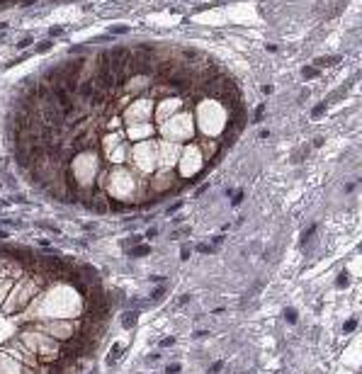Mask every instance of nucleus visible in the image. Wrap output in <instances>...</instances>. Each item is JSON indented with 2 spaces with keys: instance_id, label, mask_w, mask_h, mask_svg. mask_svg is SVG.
<instances>
[{
  "instance_id": "6e6552de",
  "label": "nucleus",
  "mask_w": 362,
  "mask_h": 374,
  "mask_svg": "<svg viewBox=\"0 0 362 374\" xmlns=\"http://www.w3.org/2000/svg\"><path fill=\"white\" fill-rule=\"evenodd\" d=\"M316 73H318V71H316V68H304V75H306V78H314Z\"/></svg>"
},
{
  "instance_id": "9d476101",
  "label": "nucleus",
  "mask_w": 362,
  "mask_h": 374,
  "mask_svg": "<svg viewBox=\"0 0 362 374\" xmlns=\"http://www.w3.org/2000/svg\"><path fill=\"white\" fill-rule=\"evenodd\" d=\"M326 110V105H316V110H314V117H318V114H323Z\"/></svg>"
},
{
  "instance_id": "9b49d317",
  "label": "nucleus",
  "mask_w": 362,
  "mask_h": 374,
  "mask_svg": "<svg viewBox=\"0 0 362 374\" xmlns=\"http://www.w3.org/2000/svg\"><path fill=\"white\" fill-rule=\"evenodd\" d=\"M180 207H182V204H180V202H177V204H173V207H168V214H175V211L180 209Z\"/></svg>"
},
{
  "instance_id": "f257e3e1",
  "label": "nucleus",
  "mask_w": 362,
  "mask_h": 374,
  "mask_svg": "<svg viewBox=\"0 0 362 374\" xmlns=\"http://www.w3.org/2000/svg\"><path fill=\"white\" fill-rule=\"evenodd\" d=\"M149 253H151V248H149V246H141V248H134V250H131V255H136V257L149 255Z\"/></svg>"
},
{
  "instance_id": "39448f33",
  "label": "nucleus",
  "mask_w": 362,
  "mask_h": 374,
  "mask_svg": "<svg viewBox=\"0 0 362 374\" xmlns=\"http://www.w3.org/2000/svg\"><path fill=\"white\" fill-rule=\"evenodd\" d=\"M165 372H168V374H177V372H180V365H168Z\"/></svg>"
},
{
  "instance_id": "1a4fd4ad",
  "label": "nucleus",
  "mask_w": 362,
  "mask_h": 374,
  "mask_svg": "<svg viewBox=\"0 0 362 374\" xmlns=\"http://www.w3.org/2000/svg\"><path fill=\"white\" fill-rule=\"evenodd\" d=\"M355 326H357V321H355V318H353V321H348V323H345V330H348V333H350V330H353Z\"/></svg>"
},
{
  "instance_id": "423d86ee",
  "label": "nucleus",
  "mask_w": 362,
  "mask_h": 374,
  "mask_svg": "<svg viewBox=\"0 0 362 374\" xmlns=\"http://www.w3.org/2000/svg\"><path fill=\"white\" fill-rule=\"evenodd\" d=\"M173 343H175V338L170 335V338H165V340H160V347H170Z\"/></svg>"
},
{
  "instance_id": "f8f14e48",
  "label": "nucleus",
  "mask_w": 362,
  "mask_h": 374,
  "mask_svg": "<svg viewBox=\"0 0 362 374\" xmlns=\"http://www.w3.org/2000/svg\"><path fill=\"white\" fill-rule=\"evenodd\" d=\"M180 257H182V260H187V257H190V248H182V250H180Z\"/></svg>"
},
{
  "instance_id": "ddd939ff",
  "label": "nucleus",
  "mask_w": 362,
  "mask_h": 374,
  "mask_svg": "<svg viewBox=\"0 0 362 374\" xmlns=\"http://www.w3.org/2000/svg\"><path fill=\"white\" fill-rule=\"evenodd\" d=\"M51 34H56V37H58V34H63V29H61V27H51Z\"/></svg>"
},
{
  "instance_id": "f03ea898",
  "label": "nucleus",
  "mask_w": 362,
  "mask_h": 374,
  "mask_svg": "<svg viewBox=\"0 0 362 374\" xmlns=\"http://www.w3.org/2000/svg\"><path fill=\"white\" fill-rule=\"evenodd\" d=\"M134 321H136V316H134V313H124V326H127V328H131V326H134Z\"/></svg>"
},
{
  "instance_id": "0eeeda50",
  "label": "nucleus",
  "mask_w": 362,
  "mask_h": 374,
  "mask_svg": "<svg viewBox=\"0 0 362 374\" xmlns=\"http://www.w3.org/2000/svg\"><path fill=\"white\" fill-rule=\"evenodd\" d=\"M338 287H348V274H340V277H338Z\"/></svg>"
},
{
  "instance_id": "20e7f679",
  "label": "nucleus",
  "mask_w": 362,
  "mask_h": 374,
  "mask_svg": "<svg viewBox=\"0 0 362 374\" xmlns=\"http://www.w3.org/2000/svg\"><path fill=\"white\" fill-rule=\"evenodd\" d=\"M284 316H287V321H289V323H294V321H297V311H294V309H289L287 313H284Z\"/></svg>"
},
{
  "instance_id": "7ed1b4c3",
  "label": "nucleus",
  "mask_w": 362,
  "mask_h": 374,
  "mask_svg": "<svg viewBox=\"0 0 362 374\" xmlns=\"http://www.w3.org/2000/svg\"><path fill=\"white\" fill-rule=\"evenodd\" d=\"M163 294H165V289H163V287H160V289H156V292L151 294V301H158L160 296H163Z\"/></svg>"
}]
</instances>
